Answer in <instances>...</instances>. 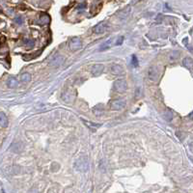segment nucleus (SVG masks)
Returning <instances> with one entry per match:
<instances>
[{"label": "nucleus", "instance_id": "obj_1", "mask_svg": "<svg viewBox=\"0 0 193 193\" xmlns=\"http://www.w3.org/2000/svg\"><path fill=\"white\" fill-rule=\"evenodd\" d=\"M75 168L78 171H82V172H85V171H88L89 169V163H88V159L87 157L85 156H82L80 157V158H78L77 162H75Z\"/></svg>", "mask_w": 193, "mask_h": 193}, {"label": "nucleus", "instance_id": "obj_2", "mask_svg": "<svg viewBox=\"0 0 193 193\" xmlns=\"http://www.w3.org/2000/svg\"><path fill=\"white\" fill-rule=\"evenodd\" d=\"M81 47H82V42L79 38L75 37L72 38L69 42V48H70L72 51H77V50L80 49Z\"/></svg>", "mask_w": 193, "mask_h": 193}, {"label": "nucleus", "instance_id": "obj_3", "mask_svg": "<svg viewBox=\"0 0 193 193\" xmlns=\"http://www.w3.org/2000/svg\"><path fill=\"white\" fill-rule=\"evenodd\" d=\"M114 88L118 93L123 94L125 93L128 89V84H126V81L125 79H118L114 82Z\"/></svg>", "mask_w": 193, "mask_h": 193}, {"label": "nucleus", "instance_id": "obj_4", "mask_svg": "<svg viewBox=\"0 0 193 193\" xmlns=\"http://www.w3.org/2000/svg\"><path fill=\"white\" fill-rule=\"evenodd\" d=\"M126 100L124 98H117L111 101V109L112 110H122L126 106Z\"/></svg>", "mask_w": 193, "mask_h": 193}, {"label": "nucleus", "instance_id": "obj_5", "mask_svg": "<svg viewBox=\"0 0 193 193\" xmlns=\"http://www.w3.org/2000/svg\"><path fill=\"white\" fill-rule=\"evenodd\" d=\"M103 70H104V66L102 64H96L91 69V73H92L94 77H100L103 73Z\"/></svg>", "mask_w": 193, "mask_h": 193}, {"label": "nucleus", "instance_id": "obj_6", "mask_svg": "<svg viewBox=\"0 0 193 193\" xmlns=\"http://www.w3.org/2000/svg\"><path fill=\"white\" fill-rule=\"evenodd\" d=\"M107 24L105 23V22H100L98 24H96L95 27H94V33H96V34H102V33H104L107 31Z\"/></svg>", "mask_w": 193, "mask_h": 193}, {"label": "nucleus", "instance_id": "obj_7", "mask_svg": "<svg viewBox=\"0 0 193 193\" xmlns=\"http://www.w3.org/2000/svg\"><path fill=\"white\" fill-rule=\"evenodd\" d=\"M63 61H64V59H63V57L61 56V55H56V56L50 61L49 65L53 66V67H58V66H60L62 64Z\"/></svg>", "mask_w": 193, "mask_h": 193}, {"label": "nucleus", "instance_id": "obj_8", "mask_svg": "<svg viewBox=\"0 0 193 193\" xmlns=\"http://www.w3.org/2000/svg\"><path fill=\"white\" fill-rule=\"evenodd\" d=\"M110 71H111V73L115 75H120L124 73L123 68H122L120 65H117V64H114V65L111 66Z\"/></svg>", "mask_w": 193, "mask_h": 193}, {"label": "nucleus", "instance_id": "obj_9", "mask_svg": "<svg viewBox=\"0 0 193 193\" xmlns=\"http://www.w3.org/2000/svg\"><path fill=\"white\" fill-rule=\"evenodd\" d=\"M9 124L8 118L3 112H0V126L1 128H7Z\"/></svg>", "mask_w": 193, "mask_h": 193}, {"label": "nucleus", "instance_id": "obj_10", "mask_svg": "<svg viewBox=\"0 0 193 193\" xmlns=\"http://www.w3.org/2000/svg\"><path fill=\"white\" fill-rule=\"evenodd\" d=\"M62 98L66 102H71V101L75 98V96L73 95V92H71V91H66L64 95L62 96Z\"/></svg>", "mask_w": 193, "mask_h": 193}, {"label": "nucleus", "instance_id": "obj_11", "mask_svg": "<svg viewBox=\"0 0 193 193\" xmlns=\"http://www.w3.org/2000/svg\"><path fill=\"white\" fill-rule=\"evenodd\" d=\"M7 85H8V87L11 89L17 88V86H19V81H17V78H15V77H10L8 81H7Z\"/></svg>", "mask_w": 193, "mask_h": 193}, {"label": "nucleus", "instance_id": "obj_12", "mask_svg": "<svg viewBox=\"0 0 193 193\" xmlns=\"http://www.w3.org/2000/svg\"><path fill=\"white\" fill-rule=\"evenodd\" d=\"M148 75H149V78H150V79H152V80H156L157 77H158V73H157V71L154 68H153V67H152L149 70Z\"/></svg>", "mask_w": 193, "mask_h": 193}, {"label": "nucleus", "instance_id": "obj_13", "mask_svg": "<svg viewBox=\"0 0 193 193\" xmlns=\"http://www.w3.org/2000/svg\"><path fill=\"white\" fill-rule=\"evenodd\" d=\"M49 20H50L49 17H48L47 14H43L42 16L40 17L39 21H40V23H41V24L45 25V24H47L48 22H49Z\"/></svg>", "mask_w": 193, "mask_h": 193}, {"label": "nucleus", "instance_id": "obj_14", "mask_svg": "<svg viewBox=\"0 0 193 193\" xmlns=\"http://www.w3.org/2000/svg\"><path fill=\"white\" fill-rule=\"evenodd\" d=\"M182 64H184V67H186L188 70H191L192 69V59L189 57L184 58V61H182Z\"/></svg>", "mask_w": 193, "mask_h": 193}, {"label": "nucleus", "instance_id": "obj_15", "mask_svg": "<svg viewBox=\"0 0 193 193\" xmlns=\"http://www.w3.org/2000/svg\"><path fill=\"white\" fill-rule=\"evenodd\" d=\"M20 79H21L22 82H29V81L31 80V75H30V73H24L21 75Z\"/></svg>", "mask_w": 193, "mask_h": 193}, {"label": "nucleus", "instance_id": "obj_16", "mask_svg": "<svg viewBox=\"0 0 193 193\" xmlns=\"http://www.w3.org/2000/svg\"><path fill=\"white\" fill-rule=\"evenodd\" d=\"M111 43H112V39H110V40H108V41H106V42L103 44L101 47H100V50H105V49H107V48L110 47V45H111Z\"/></svg>", "mask_w": 193, "mask_h": 193}, {"label": "nucleus", "instance_id": "obj_17", "mask_svg": "<svg viewBox=\"0 0 193 193\" xmlns=\"http://www.w3.org/2000/svg\"><path fill=\"white\" fill-rule=\"evenodd\" d=\"M179 53H180V52H178V51H174L173 53H171V56H170V60H172V61H175V60H176L177 58L180 56Z\"/></svg>", "mask_w": 193, "mask_h": 193}, {"label": "nucleus", "instance_id": "obj_18", "mask_svg": "<svg viewBox=\"0 0 193 193\" xmlns=\"http://www.w3.org/2000/svg\"><path fill=\"white\" fill-rule=\"evenodd\" d=\"M131 64H132V66H134V67L138 66V59H137L135 55H132V57H131Z\"/></svg>", "mask_w": 193, "mask_h": 193}, {"label": "nucleus", "instance_id": "obj_19", "mask_svg": "<svg viewBox=\"0 0 193 193\" xmlns=\"http://www.w3.org/2000/svg\"><path fill=\"white\" fill-rule=\"evenodd\" d=\"M86 6H87V3H86V2H81L80 4H78L77 9L78 10V11H81V10H84L86 8Z\"/></svg>", "mask_w": 193, "mask_h": 193}, {"label": "nucleus", "instance_id": "obj_20", "mask_svg": "<svg viewBox=\"0 0 193 193\" xmlns=\"http://www.w3.org/2000/svg\"><path fill=\"white\" fill-rule=\"evenodd\" d=\"M24 43L25 44H26L27 45H28V47H33V45H34V41L33 40H31V39H25L24 40Z\"/></svg>", "mask_w": 193, "mask_h": 193}, {"label": "nucleus", "instance_id": "obj_21", "mask_svg": "<svg viewBox=\"0 0 193 193\" xmlns=\"http://www.w3.org/2000/svg\"><path fill=\"white\" fill-rule=\"evenodd\" d=\"M15 21H16V23L17 24H19V25H21L22 24V22H23V19H22V17H16V19H15Z\"/></svg>", "mask_w": 193, "mask_h": 193}, {"label": "nucleus", "instance_id": "obj_22", "mask_svg": "<svg viewBox=\"0 0 193 193\" xmlns=\"http://www.w3.org/2000/svg\"><path fill=\"white\" fill-rule=\"evenodd\" d=\"M123 41H124V37H123V36L119 37V38H118V41H117V42H116V45H122V43H123Z\"/></svg>", "mask_w": 193, "mask_h": 193}]
</instances>
